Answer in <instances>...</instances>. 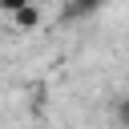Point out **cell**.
Instances as JSON below:
<instances>
[{"label":"cell","mask_w":129,"mask_h":129,"mask_svg":"<svg viewBox=\"0 0 129 129\" xmlns=\"http://www.w3.org/2000/svg\"><path fill=\"white\" fill-rule=\"evenodd\" d=\"M105 0H73L69 4V16H89V12H97Z\"/></svg>","instance_id":"6da1fadb"},{"label":"cell","mask_w":129,"mask_h":129,"mask_svg":"<svg viewBox=\"0 0 129 129\" xmlns=\"http://www.w3.org/2000/svg\"><path fill=\"white\" fill-rule=\"evenodd\" d=\"M36 20H40V12H36V8H32V4H28V8H20V12H16V24H20V28H36Z\"/></svg>","instance_id":"7a4b0ae2"},{"label":"cell","mask_w":129,"mask_h":129,"mask_svg":"<svg viewBox=\"0 0 129 129\" xmlns=\"http://www.w3.org/2000/svg\"><path fill=\"white\" fill-rule=\"evenodd\" d=\"M28 4H32V0H0V8H4V12H12V16H16L20 8H28Z\"/></svg>","instance_id":"3957f363"},{"label":"cell","mask_w":129,"mask_h":129,"mask_svg":"<svg viewBox=\"0 0 129 129\" xmlns=\"http://www.w3.org/2000/svg\"><path fill=\"white\" fill-rule=\"evenodd\" d=\"M121 121H125V125H129V101H125V105H121Z\"/></svg>","instance_id":"277c9868"}]
</instances>
